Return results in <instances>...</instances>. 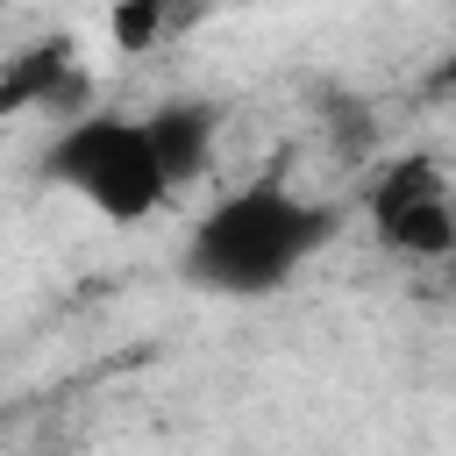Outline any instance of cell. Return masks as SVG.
Instances as JSON below:
<instances>
[{"label":"cell","instance_id":"1","mask_svg":"<svg viewBox=\"0 0 456 456\" xmlns=\"http://www.w3.org/2000/svg\"><path fill=\"white\" fill-rule=\"evenodd\" d=\"M335 214L321 200H306L285 178H249L228 200H214L192 235H185V278L228 299H256L278 292L285 278L306 271V256L328 242Z\"/></svg>","mask_w":456,"mask_h":456},{"label":"cell","instance_id":"2","mask_svg":"<svg viewBox=\"0 0 456 456\" xmlns=\"http://www.w3.org/2000/svg\"><path fill=\"white\" fill-rule=\"evenodd\" d=\"M43 171L64 185V192H78L93 214H107V221H150L164 200H171V185H164V171H157V150H150V135H142V114H78V121H64L57 128V142L43 150Z\"/></svg>","mask_w":456,"mask_h":456},{"label":"cell","instance_id":"3","mask_svg":"<svg viewBox=\"0 0 456 456\" xmlns=\"http://www.w3.org/2000/svg\"><path fill=\"white\" fill-rule=\"evenodd\" d=\"M363 214H370V228H378V242H385L392 256H413V264L456 256V192H449V171H442L428 150L392 157V164L370 178Z\"/></svg>","mask_w":456,"mask_h":456},{"label":"cell","instance_id":"4","mask_svg":"<svg viewBox=\"0 0 456 456\" xmlns=\"http://www.w3.org/2000/svg\"><path fill=\"white\" fill-rule=\"evenodd\" d=\"M0 114H50L57 128L93 114V78L71 50V36H36L0 71Z\"/></svg>","mask_w":456,"mask_h":456},{"label":"cell","instance_id":"5","mask_svg":"<svg viewBox=\"0 0 456 456\" xmlns=\"http://www.w3.org/2000/svg\"><path fill=\"white\" fill-rule=\"evenodd\" d=\"M142 135H150V150H157L164 185L178 192V185L207 178L214 142H221V114H214L207 100H164V107H150V114H142Z\"/></svg>","mask_w":456,"mask_h":456},{"label":"cell","instance_id":"6","mask_svg":"<svg viewBox=\"0 0 456 456\" xmlns=\"http://www.w3.org/2000/svg\"><path fill=\"white\" fill-rule=\"evenodd\" d=\"M107 36H114V50H121V57H150V50H164V43H171L164 0H114Z\"/></svg>","mask_w":456,"mask_h":456},{"label":"cell","instance_id":"7","mask_svg":"<svg viewBox=\"0 0 456 456\" xmlns=\"http://www.w3.org/2000/svg\"><path fill=\"white\" fill-rule=\"evenodd\" d=\"M435 93H456V36H449V57L435 64Z\"/></svg>","mask_w":456,"mask_h":456}]
</instances>
